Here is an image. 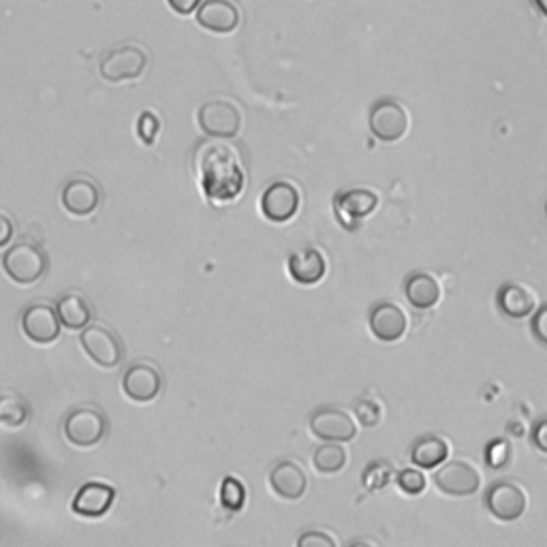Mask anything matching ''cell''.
Returning a JSON list of instances; mask_svg holds the SVG:
<instances>
[{
	"mask_svg": "<svg viewBox=\"0 0 547 547\" xmlns=\"http://www.w3.org/2000/svg\"><path fill=\"white\" fill-rule=\"evenodd\" d=\"M13 238V223H11V218L5 216V214H0V248L7 246Z\"/></svg>",
	"mask_w": 547,
	"mask_h": 547,
	"instance_id": "obj_37",
	"label": "cell"
},
{
	"mask_svg": "<svg viewBox=\"0 0 547 547\" xmlns=\"http://www.w3.org/2000/svg\"><path fill=\"white\" fill-rule=\"evenodd\" d=\"M394 479V466L387 460H374L364 468L362 483L364 488L370 492H379L389 486V481Z\"/></svg>",
	"mask_w": 547,
	"mask_h": 547,
	"instance_id": "obj_27",
	"label": "cell"
},
{
	"mask_svg": "<svg viewBox=\"0 0 547 547\" xmlns=\"http://www.w3.org/2000/svg\"><path fill=\"white\" fill-rule=\"evenodd\" d=\"M347 460H349V453L340 443H325L312 453V466H315L323 475L340 473L342 468L347 466Z\"/></svg>",
	"mask_w": 547,
	"mask_h": 547,
	"instance_id": "obj_25",
	"label": "cell"
},
{
	"mask_svg": "<svg viewBox=\"0 0 547 547\" xmlns=\"http://www.w3.org/2000/svg\"><path fill=\"white\" fill-rule=\"evenodd\" d=\"M498 308L511 319H524L535 312L537 298L526 285L507 283L498 289Z\"/></svg>",
	"mask_w": 547,
	"mask_h": 547,
	"instance_id": "obj_21",
	"label": "cell"
},
{
	"mask_svg": "<svg viewBox=\"0 0 547 547\" xmlns=\"http://www.w3.org/2000/svg\"><path fill=\"white\" fill-rule=\"evenodd\" d=\"M116 490L107 483L101 481H90L86 486L77 490L71 509L73 513L82 515V518H101L114 505Z\"/></svg>",
	"mask_w": 547,
	"mask_h": 547,
	"instance_id": "obj_18",
	"label": "cell"
},
{
	"mask_svg": "<svg viewBox=\"0 0 547 547\" xmlns=\"http://www.w3.org/2000/svg\"><path fill=\"white\" fill-rule=\"evenodd\" d=\"M370 332L381 342H396L406 334L409 327V317L406 312L394 302H379L370 310Z\"/></svg>",
	"mask_w": 547,
	"mask_h": 547,
	"instance_id": "obj_16",
	"label": "cell"
},
{
	"mask_svg": "<svg viewBox=\"0 0 547 547\" xmlns=\"http://www.w3.org/2000/svg\"><path fill=\"white\" fill-rule=\"evenodd\" d=\"M163 377L156 366L148 362L133 364L122 377V389L135 402H150L161 394Z\"/></svg>",
	"mask_w": 547,
	"mask_h": 547,
	"instance_id": "obj_14",
	"label": "cell"
},
{
	"mask_svg": "<svg viewBox=\"0 0 547 547\" xmlns=\"http://www.w3.org/2000/svg\"><path fill=\"white\" fill-rule=\"evenodd\" d=\"M370 131L381 142H400L409 131V112L398 101L383 99L377 101L370 109Z\"/></svg>",
	"mask_w": 547,
	"mask_h": 547,
	"instance_id": "obj_7",
	"label": "cell"
},
{
	"mask_svg": "<svg viewBox=\"0 0 547 547\" xmlns=\"http://www.w3.org/2000/svg\"><path fill=\"white\" fill-rule=\"evenodd\" d=\"M355 413H357L359 424H362L364 428L379 426V424H381V419H383L381 404H379L377 400H372V398L357 400V404H355Z\"/></svg>",
	"mask_w": 547,
	"mask_h": 547,
	"instance_id": "obj_29",
	"label": "cell"
},
{
	"mask_svg": "<svg viewBox=\"0 0 547 547\" xmlns=\"http://www.w3.org/2000/svg\"><path fill=\"white\" fill-rule=\"evenodd\" d=\"M404 293L406 300H409L415 308L419 310H428L434 308L441 300V285L432 274L426 272H417L406 278L404 283Z\"/></svg>",
	"mask_w": 547,
	"mask_h": 547,
	"instance_id": "obj_22",
	"label": "cell"
},
{
	"mask_svg": "<svg viewBox=\"0 0 547 547\" xmlns=\"http://www.w3.org/2000/svg\"><path fill=\"white\" fill-rule=\"evenodd\" d=\"M246 503V488H244V483L238 479V477H225L223 483H221V505L231 511V513H236L244 507Z\"/></svg>",
	"mask_w": 547,
	"mask_h": 547,
	"instance_id": "obj_28",
	"label": "cell"
},
{
	"mask_svg": "<svg viewBox=\"0 0 547 547\" xmlns=\"http://www.w3.org/2000/svg\"><path fill=\"white\" fill-rule=\"evenodd\" d=\"M449 458V443L441 436H421L411 451V460L419 468H436Z\"/></svg>",
	"mask_w": 547,
	"mask_h": 547,
	"instance_id": "obj_24",
	"label": "cell"
},
{
	"mask_svg": "<svg viewBox=\"0 0 547 547\" xmlns=\"http://www.w3.org/2000/svg\"><path fill=\"white\" fill-rule=\"evenodd\" d=\"M60 327V319L52 304L37 302L26 306L22 312V332L37 345H52L60 336Z\"/></svg>",
	"mask_w": 547,
	"mask_h": 547,
	"instance_id": "obj_12",
	"label": "cell"
},
{
	"mask_svg": "<svg viewBox=\"0 0 547 547\" xmlns=\"http://www.w3.org/2000/svg\"><path fill=\"white\" fill-rule=\"evenodd\" d=\"M203 0H167V5L171 11H176L178 15H191L201 7Z\"/></svg>",
	"mask_w": 547,
	"mask_h": 547,
	"instance_id": "obj_35",
	"label": "cell"
},
{
	"mask_svg": "<svg viewBox=\"0 0 547 547\" xmlns=\"http://www.w3.org/2000/svg\"><path fill=\"white\" fill-rule=\"evenodd\" d=\"M56 315L60 319V325H65L67 330H84L90 325L92 308L88 300L80 293H67L56 302Z\"/></svg>",
	"mask_w": 547,
	"mask_h": 547,
	"instance_id": "obj_23",
	"label": "cell"
},
{
	"mask_svg": "<svg viewBox=\"0 0 547 547\" xmlns=\"http://www.w3.org/2000/svg\"><path fill=\"white\" fill-rule=\"evenodd\" d=\"M80 342L86 355L101 368H116L122 362V342L107 325L95 323L84 327Z\"/></svg>",
	"mask_w": 547,
	"mask_h": 547,
	"instance_id": "obj_8",
	"label": "cell"
},
{
	"mask_svg": "<svg viewBox=\"0 0 547 547\" xmlns=\"http://www.w3.org/2000/svg\"><path fill=\"white\" fill-rule=\"evenodd\" d=\"M159 129H161V122L152 112H144L142 116H139L137 133H139V137H142L144 144H148V146L154 144L156 135H159Z\"/></svg>",
	"mask_w": 547,
	"mask_h": 547,
	"instance_id": "obj_32",
	"label": "cell"
},
{
	"mask_svg": "<svg viewBox=\"0 0 547 547\" xmlns=\"http://www.w3.org/2000/svg\"><path fill=\"white\" fill-rule=\"evenodd\" d=\"M535 7L539 9V13L543 15V18H547V0H533Z\"/></svg>",
	"mask_w": 547,
	"mask_h": 547,
	"instance_id": "obj_38",
	"label": "cell"
},
{
	"mask_svg": "<svg viewBox=\"0 0 547 547\" xmlns=\"http://www.w3.org/2000/svg\"><path fill=\"white\" fill-rule=\"evenodd\" d=\"M50 259L45 250L35 242H18L13 244L3 255L5 274L18 285H35L48 274Z\"/></svg>",
	"mask_w": 547,
	"mask_h": 547,
	"instance_id": "obj_2",
	"label": "cell"
},
{
	"mask_svg": "<svg viewBox=\"0 0 547 547\" xmlns=\"http://www.w3.org/2000/svg\"><path fill=\"white\" fill-rule=\"evenodd\" d=\"M195 171L203 195L214 206H227L244 193L246 174L240 152L221 139L203 144L197 150Z\"/></svg>",
	"mask_w": 547,
	"mask_h": 547,
	"instance_id": "obj_1",
	"label": "cell"
},
{
	"mask_svg": "<svg viewBox=\"0 0 547 547\" xmlns=\"http://www.w3.org/2000/svg\"><path fill=\"white\" fill-rule=\"evenodd\" d=\"M199 129L214 139H233L242 129L240 107L229 99H212L197 112Z\"/></svg>",
	"mask_w": 547,
	"mask_h": 547,
	"instance_id": "obj_4",
	"label": "cell"
},
{
	"mask_svg": "<svg viewBox=\"0 0 547 547\" xmlns=\"http://www.w3.org/2000/svg\"><path fill=\"white\" fill-rule=\"evenodd\" d=\"M270 483L280 498L298 500L308 488V477L300 464H295L293 460H283L270 471Z\"/></svg>",
	"mask_w": 547,
	"mask_h": 547,
	"instance_id": "obj_19",
	"label": "cell"
},
{
	"mask_svg": "<svg viewBox=\"0 0 547 547\" xmlns=\"http://www.w3.org/2000/svg\"><path fill=\"white\" fill-rule=\"evenodd\" d=\"M28 419V404L18 394H0V424L20 428Z\"/></svg>",
	"mask_w": 547,
	"mask_h": 547,
	"instance_id": "obj_26",
	"label": "cell"
},
{
	"mask_svg": "<svg viewBox=\"0 0 547 547\" xmlns=\"http://www.w3.org/2000/svg\"><path fill=\"white\" fill-rule=\"evenodd\" d=\"M101 189L95 180L77 176L62 189V206L73 216H88L99 208Z\"/></svg>",
	"mask_w": 547,
	"mask_h": 547,
	"instance_id": "obj_17",
	"label": "cell"
},
{
	"mask_svg": "<svg viewBox=\"0 0 547 547\" xmlns=\"http://www.w3.org/2000/svg\"><path fill=\"white\" fill-rule=\"evenodd\" d=\"M533 334L539 342H543V345H547V304L539 308V312L535 315L533 319Z\"/></svg>",
	"mask_w": 547,
	"mask_h": 547,
	"instance_id": "obj_34",
	"label": "cell"
},
{
	"mask_svg": "<svg viewBox=\"0 0 547 547\" xmlns=\"http://www.w3.org/2000/svg\"><path fill=\"white\" fill-rule=\"evenodd\" d=\"M533 443L537 445V449L547 453V417L541 419L539 424L533 430Z\"/></svg>",
	"mask_w": 547,
	"mask_h": 547,
	"instance_id": "obj_36",
	"label": "cell"
},
{
	"mask_svg": "<svg viewBox=\"0 0 547 547\" xmlns=\"http://www.w3.org/2000/svg\"><path fill=\"white\" fill-rule=\"evenodd\" d=\"M300 203L302 197L298 186L287 180H278L261 195V212L270 223L285 225L300 212Z\"/></svg>",
	"mask_w": 547,
	"mask_h": 547,
	"instance_id": "obj_9",
	"label": "cell"
},
{
	"mask_svg": "<svg viewBox=\"0 0 547 547\" xmlns=\"http://www.w3.org/2000/svg\"><path fill=\"white\" fill-rule=\"evenodd\" d=\"M398 486L409 496H417L426 490V477L415 471V468H406L398 475Z\"/></svg>",
	"mask_w": 547,
	"mask_h": 547,
	"instance_id": "obj_31",
	"label": "cell"
},
{
	"mask_svg": "<svg viewBox=\"0 0 547 547\" xmlns=\"http://www.w3.org/2000/svg\"><path fill=\"white\" fill-rule=\"evenodd\" d=\"M511 456L513 449L507 439H494L486 447V464L490 468H496V471L498 468H505L511 462Z\"/></svg>",
	"mask_w": 547,
	"mask_h": 547,
	"instance_id": "obj_30",
	"label": "cell"
},
{
	"mask_svg": "<svg viewBox=\"0 0 547 547\" xmlns=\"http://www.w3.org/2000/svg\"><path fill=\"white\" fill-rule=\"evenodd\" d=\"M197 24L214 35H231L240 26V9L231 0H203Z\"/></svg>",
	"mask_w": 547,
	"mask_h": 547,
	"instance_id": "obj_15",
	"label": "cell"
},
{
	"mask_svg": "<svg viewBox=\"0 0 547 547\" xmlns=\"http://www.w3.org/2000/svg\"><path fill=\"white\" fill-rule=\"evenodd\" d=\"M327 272V261L323 257L321 250L317 248H304V250H295V253L289 257V274L300 285H317L323 280Z\"/></svg>",
	"mask_w": 547,
	"mask_h": 547,
	"instance_id": "obj_20",
	"label": "cell"
},
{
	"mask_svg": "<svg viewBox=\"0 0 547 547\" xmlns=\"http://www.w3.org/2000/svg\"><path fill=\"white\" fill-rule=\"evenodd\" d=\"M434 483L447 496H471L479 490L481 475L471 462L453 460L434 475Z\"/></svg>",
	"mask_w": 547,
	"mask_h": 547,
	"instance_id": "obj_13",
	"label": "cell"
},
{
	"mask_svg": "<svg viewBox=\"0 0 547 547\" xmlns=\"http://www.w3.org/2000/svg\"><path fill=\"white\" fill-rule=\"evenodd\" d=\"M486 507L503 522L520 520L528 507L526 490L513 481H498L486 492Z\"/></svg>",
	"mask_w": 547,
	"mask_h": 547,
	"instance_id": "obj_11",
	"label": "cell"
},
{
	"mask_svg": "<svg viewBox=\"0 0 547 547\" xmlns=\"http://www.w3.org/2000/svg\"><path fill=\"white\" fill-rule=\"evenodd\" d=\"M377 208L379 195L370 189H347L334 197L336 218L347 231H357Z\"/></svg>",
	"mask_w": 547,
	"mask_h": 547,
	"instance_id": "obj_6",
	"label": "cell"
},
{
	"mask_svg": "<svg viewBox=\"0 0 547 547\" xmlns=\"http://www.w3.org/2000/svg\"><path fill=\"white\" fill-rule=\"evenodd\" d=\"M310 430L325 443H349L355 439V419L338 406H321L310 417Z\"/></svg>",
	"mask_w": 547,
	"mask_h": 547,
	"instance_id": "obj_10",
	"label": "cell"
},
{
	"mask_svg": "<svg viewBox=\"0 0 547 547\" xmlns=\"http://www.w3.org/2000/svg\"><path fill=\"white\" fill-rule=\"evenodd\" d=\"M295 547H338V543L325 530H306V533L298 537Z\"/></svg>",
	"mask_w": 547,
	"mask_h": 547,
	"instance_id": "obj_33",
	"label": "cell"
},
{
	"mask_svg": "<svg viewBox=\"0 0 547 547\" xmlns=\"http://www.w3.org/2000/svg\"><path fill=\"white\" fill-rule=\"evenodd\" d=\"M148 65V56L142 48L137 45H120V48L109 50L101 62H99V73L105 82L109 84H120V82H131L142 77Z\"/></svg>",
	"mask_w": 547,
	"mask_h": 547,
	"instance_id": "obj_5",
	"label": "cell"
},
{
	"mask_svg": "<svg viewBox=\"0 0 547 547\" xmlns=\"http://www.w3.org/2000/svg\"><path fill=\"white\" fill-rule=\"evenodd\" d=\"M62 432H65V439L75 447H95L105 439L107 417L92 404L77 406L65 417Z\"/></svg>",
	"mask_w": 547,
	"mask_h": 547,
	"instance_id": "obj_3",
	"label": "cell"
},
{
	"mask_svg": "<svg viewBox=\"0 0 547 547\" xmlns=\"http://www.w3.org/2000/svg\"><path fill=\"white\" fill-rule=\"evenodd\" d=\"M349 547H374V543H370V541H366V539H357V541H353Z\"/></svg>",
	"mask_w": 547,
	"mask_h": 547,
	"instance_id": "obj_39",
	"label": "cell"
}]
</instances>
